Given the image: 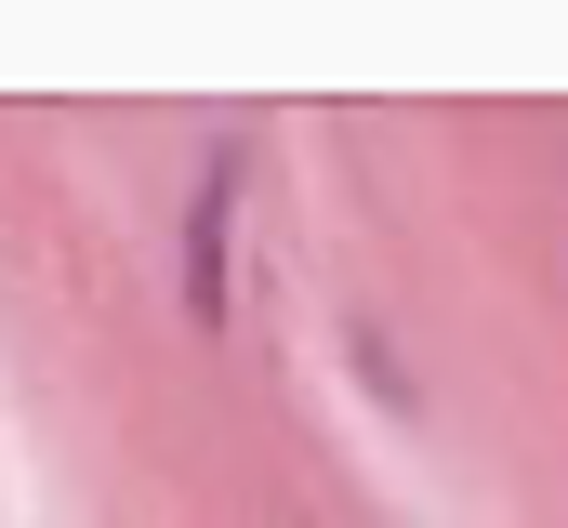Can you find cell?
<instances>
[{
  "label": "cell",
  "instance_id": "1",
  "mask_svg": "<svg viewBox=\"0 0 568 528\" xmlns=\"http://www.w3.org/2000/svg\"><path fill=\"white\" fill-rule=\"evenodd\" d=\"M225 212H239V159H212L199 225H185V304H199V317H225Z\"/></svg>",
  "mask_w": 568,
  "mask_h": 528
}]
</instances>
